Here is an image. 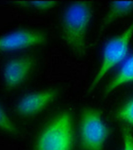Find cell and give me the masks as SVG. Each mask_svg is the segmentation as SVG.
<instances>
[{
    "label": "cell",
    "mask_w": 133,
    "mask_h": 150,
    "mask_svg": "<svg viewBox=\"0 0 133 150\" xmlns=\"http://www.w3.org/2000/svg\"><path fill=\"white\" fill-rule=\"evenodd\" d=\"M92 14L90 1H75L69 5L62 19L64 38L74 54L82 56L86 50V34Z\"/></svg>",
    "instance_id": "1"
},
{
    "label": "cell",
    "mask_w": 133,
    "mask_h": 150,
    "mask_svg": "<svg viewBox=\"0 0 133 150\" xmlns=\"http://www.w3.org/2000/svg\"><path fill=\"white\" fill-rule=\"evenodd\" d=\"M74 131L72 118L62 113L46 127L38 140L35 150H72Z\"/></svg>",
    "instance_id": "2"
},
{
    "label": "cell",
    "mask_w": 133,
    "mask_h": 150,
    "mask_svg": "<svg viewBox=\"0 0 133 150\" xmlns=\"http://www.w3.org/2000/svg\"><path fill=\"white\" fill-rule=\"evenodd\" d=\"M110 130L104 123L100 111L88 108L83 110L80 126L81 146L84 150H104Z\"/></svg>",
    "instance_id": "3"
},
{
    "label": "cell",
    "mask_w": 133,
    "mask_h": 150,
    "mask_svg": "<svg viewBox=\"0 0 133 150\" xmlns=\"http://www.w3.org/2000/svg\"><path fill=\"white\" fill-rule=\"evenodd\" d=\"M133 34V22L121 35L112 38L107 42L103 52V63L90 85V91L95 88L109 70L126 56L129 42Z\"/></svg>",
    "instance_id": "4"
},
{
    "label": "cell",
    "mask_w": 133,
    "mask_h": 150,
    "mask_svg": "<svg viewBox=\"0 0 133 150\" xmlns=\"http://www.w3.org/2000/svg\"><path fill=\"white\" fill-rule=\"evenodd\" d=\"M44 34L35 31L22 30L0 38V52L23 49L44 43Z\"/></svg>",
    "instance_id": "5"
},
{
    "label": "cell",
    "mask_w": 133,
    "mask_h": 150,
    "mask_svg": "<svg viewBox=\"0 0 133 150\" xmlns=\"http://www.w3.org/2000/svg\"><path fill=\"white\" fill-rule=\"evenodd\" d=\"M57 95L55 90H48L31 93L23 98L19 102L17 111L21 115L29 116L43 110Z\"/></svg>",
    "instance_id": "6"
},
{
    "label": "cell",
    "mask_w": 133,
    "mask_h": 150,
    "mask_svg": "<svg viewBox=\"0 0 133 150\" xmlns=\"http://www.w3.org/2000/svg\"><path fill=\"white\" fill-rule=\"evenodd\" d=\"M33 65L32 59L27 57L14 58L6 65L4 78L6 86L13 88L21 84L30 72Z\"/></svg>",
    "instance_id": "7"
},
{
    "label": "cell",
    "mask_w": 133,
    "mask_h": 150,
    "mask_svg": "<svg viewBox=\"0 0 133 150\" xmlns=\"http://www.w3.org/2000/svg\"><path fill=\"white\" fill-rule=\"evenodd\" d=\"M133 81V54L127 58L117 74L107 86L105 93H110L117 87Z\"/></svg>",
    "instance_id": "8"
},
{
    "label": "cell",
    "mask_w": 133,
    "mask_h": 150,
    "mask_svg": "<svg viewBox=\"0 0 133 150\" xmlns=\"http://www.w3.org/2000/svg\"><path fill=\"white\" fill-rule=\"evenodd\" d=\"M133 11V1H112L110 10L103 21V28L116 19L127 16Z\"/></svg>",
    "instance_id": "9"
},
{
    "label": "cell",
    "mask_w": 133,
    "mask_h": 150,
    "mask_svg": "<svg viewBox=\"0 0 133 150\" xmlns=\"http://www.w3.org/2000/svg\"><path fill=\"white\" fill-rule=\"evenodd\" d=\"M58 1H16L15 3L23 7H28L40 10H49L58 4Z\"/></svg>",
    "instance_id": "10"
},
{
    "label": "cell",
    "mask_w": 133,
    "mask_h": 150,
    "mask_svg": "<svg viewBox=\"0 0 133 150\" xmlns=\"http://www.w3.org/2000/svg\"><path fill=\"white\" fill-rule=\"evenodd\" d=\"M116 116L119 120L133 125V100L120 109Z\"/></svg>",
    "instance_id": "11"
},
{
    "label": "cell",
    "mask_w": 133,
    "mask_h": 150,
    "mask_svg": "<svg viewBox=\"0 0 133 150\" xmlns=\"http://www.w3.org/2000/svg\"><path fill=\"white\" fill-rule=\"evenodd\" d=\"M0 129L12 134H17L18 133L17 128L1 107Z\"/></svg>",
    "instance_id": "12"
},
{
    "label": "cell",
    "mask_w": 133,
    "mask_h": 150,
    "mask_svg": "<svg viewBox=\"0 0 133 150\" xmlns=\"http://www.w3.org/2000/svg\"><path fill=\"white\" fill-rule=\"evenodd\" d=\"M122 134L124 143L123 150H133V136L130 129L127 127H123Z\"/></svg>",
    "instance_id": "13"
}]
</instances>
